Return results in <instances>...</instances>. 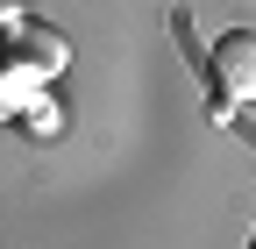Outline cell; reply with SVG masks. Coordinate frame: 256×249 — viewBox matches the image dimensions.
Masks as SVG:
<instances>
[{"mask_svg": "<svg viewBox=\"0 0 256 249\" xmlns=\"http://www.w3.org/2000/svg\"><path fill=\"white\" fill-rule=\"evenodd\" d=\"M0 50H8V57H0V64H8V72H22L28 86L72 64V43H64L57 28H43V22H22V28H14V36L0 43Z\"/></svg>", "mask_w": 256, "mask_h": 249, "instance_id": "cell-1", "label": "cell"}, {"mask_svg": "<svg viewBox=\"0 0 256 249\" xmlns=\"http://www.w3.org/2000/svg\"><path fill=\"white\" fill-rule=\"evenodd\" d=\"M214 78L228 100H256V36L249 28H235V36L214 43Z\"/></svg>", "mask_w": 256, "mask_h": 249, "instance_id": "cell-2", "label": "cell"}, {"mask_svg": "<svg viewBox=\"0 0 256 249\" xmlns=\"http://www.w3.org/2000/svg\"><path fill=\"white\" fill-rule=\"evenodd\" d=\"M28 92H36V86H28L22 72H8V64H0V121H8L14 107H28Z\"/></svg>", "mask_w": 256, "mask_h": 249, "instance_id": "cell-3", "label": "cell"}, {"mask_svg": "<svg viewBox=\"0 0 256 249\" xmlns=\"http://www.w3.org/2000/svg\"><path fill=\"white\" fill-rule=\"evenodd\" d=\"M57 100H43V92H28V128H36V136H57Z\"/></svg>", "mask_w": 256, "mask_h": 249, "instance_id": "cell-4", "label": "cell"}]
</instances>
